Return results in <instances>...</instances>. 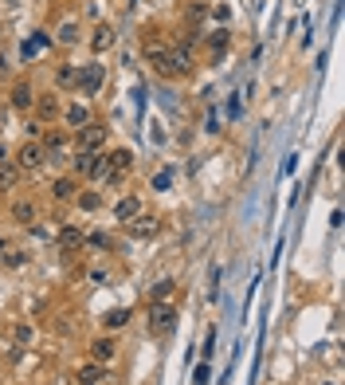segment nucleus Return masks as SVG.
<instances>
[{
    "mask_svg": "<svg viewBox=\"0 0 345 385\" xmlns=\"http://www.w3.org/2000/svg\"><path fill=\"white\" fill-rule=\"evenodd\" d=\"M75 205L83 208V212H99L106 201H102V193L99 189H79V197H75Z\"/></svg>",
    "mask_w": 345,
    "mask_h": 385,
    "instance_id": "f3484780",
    "label": "nucleus"
},
{
    "mask_svg": "<svg viewBox=\"0 0 345 385\" xmlns=\"http://www.w3.org/2000/svg\"><path fill=\"white\" fill-rule=\"evenodd\" d=\"M83 248H94V252H110V248H114V240H110L106 232H90V236H83Z\"/></svg>",
    "mask_w": 345,
    "mask_h": 385,
    "instance_id": "5701e85b",
    "label": "nucleus"
},
{
    "mask_svg": "<svg viewBox=\"0 0 345 385\" xmlns=\"http://www.w3.org/2000/svg\"><path fill=\"white\" fill-rule=\"evenodd\" d=\"M75 381H79V385H106V365H99V362H87V365H79V374H75Z\"/></svg>",
    "mask_w": 345,
    "mask_h": 385,
    "instance_id": "f8f14e48",
    "label": "nucleus"
},
{
    "mask_svg": "<svg viewBox=\"0 0 345 385\" xmlns=\"http://www.w3.org/2000/svg\"><path fill=\"white\" fill-rule=\"evenodd\" d=\"M138 212H141V197H138V193H126V197H118V205H114V220H118V224H129Z\"/></svg>",
    "mask_w": 345,
    "mask_h": 385,
    "instance_id": "1a4fd4ad",
    "label": "nucleus"
},
{
    "mask_svg": "<svg viewBox=\"0 0 345 385\" xmlns=\"http://www.w3.org/2000/svg\"><path fill=\"white\" fill-rule=\"evenodd\" d=\"M75 83H79V67L63 63V67L55 71V87H75Z\"/></svg>",
    "mask_w": 345,
    "mask_h": 385,
    "instance_id": "b1692460",
    "label": "nucleus"
},
{
    "mask_svg": "<svg viewBox=\"0 0 345 385\" xmlns=\"http://www.w3.org/2000/svg\"><path fill=\"white\" fill-rule=\"evenodd\" d=\"M129 236H138V240H149V236H157L161 232V220L157 217H149V212H138V217L129 220Z\"/></svg>",
    "mask_w": 345,
    "mask_h": 385,
    "instance_id": "6e6552de",
    "label": "nucleus"
},
{
    "mask_svg": "<svg viewBox=\"0 0 345 385\" xmlns=\"http://www.w3.org/2000/svg\"><path fill=\"white\" fill-rule=\"evenodd\" d=\"M106 166H110V173L126 177L129 169H134V154H129V149H110V154H106Z\"/></svg>",
    "mask_w": 345,
    "mask_h": 385,
    "instance_id": "ddd939ff",
    "label": "nucleus"
},
{
    "mask_svg": "<svg viewBox=\"0 0 345 385\" xmlns=\"http://www.w3.org/2000/svg\"><path fill=\"white\" fill-rule=\"evenodd\" d=\"M31 335H36V330H31L28 323H20V326H16V342H20V346H24V342H31Z\"/></svg>",
    "mask_w": 345,
    "mask_h": 385,
    "instance_id": "a878e982",
    "label": "nucleus"
},
{
    "mask_svg": "<svg viewBox=\"0 0 345 385\" xmlns=\"http://www.w3.org/2000/svg\"><path fill=\"white\" fill-rule=\"evenodd\" d=\"M16 177H20V169L12 166V161H0V193H8L16 185Z\"/></svg>",
    "mask_w": 345,
    "mask_h": 385,
    "instance_id": "412c9836",
    "label": "nucleus"
},
{
    "mask_svg": "<svg viewBox=\"0 0 345 385\" xmlns=\"http://www.w3.org/2000/svg\"><path fill=\"white\" fill-rule=\"evenodd\" d=\"M12 166L20 169V173H40L43 166H48V154H43V146L36 138L20 142V149H16V161Z\"/></svg>",
    "mask_w": 345,
    "mask_h": 385,
    "instance_id": "f03ea898",
    "label": "nucleus"
},
{
    "mask_svg": "<svg viewBox=\"0 0 345 385\" xmlns=\"http://www.w3.org/2000/svg\"><path fill=\"white\" fill-rule=\"evenodd\" d=\"M102 83H106V63L102 60H90L79 67V83H75V87H79L83 95H99Z\"/></svg>",
    "mask_w": 345,
    "mask_h": 385,
    "instance_id": "20e7f679",
    "label": "nucleus"
},
{
    "mask_svg": "<svg viewBox=\"0 0 345 385\" xmlns=\"http://www.w3.org/2000/svg\"><path fill=\"white\" fill-rule=\"evenodd\" d=\"M31 102H36V90H31L28 79H20L16 87H12V107H16V110H31Z\"/></svg>",
    "mask_w": 345,
    "mask_h": 385,
    "instance_id": "2eb2a0df",
    "label": "nucleus"
},
{
    "mask_svg": "<svg viewBox=\"0 0 345 385\" xmlns=\"http://www.w3.org/2000/svg\"><path fill=\"white\" fill-rule=\"evenodd\" d=\"M153 71H157V75H165V79H185V75H192V51H188V40L169 43L165 60L153 63Z\"/></svg>",
    "mask_w": 345,
    "mask_h": 385,
    "instance_id": "f257e3e1",
    "label": "nucleus"
},
{
    "mask_svg": "<svg viewBox=\"0 0 345 385\" xmlns=\"http://www.w3.org/2000/svg\"><path fill=\"white\" fill-rule=\"evenodd\" d=\"M0 252H4V236H0Z\"/></svg>",
    "mask_w": 345,
    "mask_h": 385,
    "instance_id": "cd10ccee",
    "label": "nucleus"
},
{
    "mask_svg": "<svg viewBox=\"0 0 345 385\" xmlns=\"http://www.w3.org/2000/svg\"><path fill=\"white\" fill-rule=\"evenodd\" d=\"M36 122H55L63 114V102H59V95L55 90H43V95H36Z\"/></svg>",
    "mask_w": 345,
    "mask_h": 385,
    "instance_id": "423d86ee",
    "label": "nucleus"
},
{
    "mask_svg": "<svg viewBox=\"0 0 345 385\" xmlns=\"http://www.w3.org/2000/svg\"><path fill=\"white\" fill-rule=\"evenodd\" d=\"M114 358H118V342H114L110 335H102V338H94V342H90V362L110 365Z\"/></svg>",
    "mask_w": 345,
    "mask_h": 385,
    "instance_id": "0eeeda50",
    "label": "nucleus"
},
{
    "mask_svg": "<svg viewBox=\"0 0 345 385\" xmlns=\"http://www.w3.org/2000/svg\"><path fill=\"white\" fill-rule=\"evenodd\" d=\"M83 36H79V20H63L59 32H55V43H63V48H75Z\"/></svg>",
    "mask_w": 345,
    "mask_h": 385,
    "instance_id": "a211bd4d",
    "label": "nucleus"
},
{
    "mask_svg": "<svg viewBox=\"0 0 345 385\" xmlns=\"http://www.w3.org/2000/svg\"><path fill=\"white\" fill-rule=\"evenodd\" d=\"M59 119L67 122V130H79V126H87V122H90V110H87V102H71Z\"/></svg>",
    "mask_w": 345,
    "mask_h": 385,
    "instance_id": "4468645a",
    "label": "nucleus"
},
{
    "mask_svg": "<svg viewBox=\"0 0 345 385\" xmlns=\"http://www.w3.org/2000/svg\"><path fill=\"white\" fill-rule=\"evenodd\" d=\"M227 43H232L227 28H220V32H212V36H208V51H212V55H224V51H227Z\"/></svg>",
    "mask_w": 345,
    "mask_h": 385,
    "instance_id": "4be33fe9",
    "label": "nucleus"
},
{
    "mask_svg": "<svg viewBox=\"0 0 345 385\" xmlns=\"http://www.w3.org/2000/svg\"><path fill=\"white\" fill-rule=\"evenodd\" d=\"M173 291H177V283H173V279H157V283L149 287V303H169V299H173Z\"/></svg>",
    "mask_w": 345,
    "mask_h": 385,
    "instance_id": "6ab92c4d",
    "label": "nucleus"
},
{
    "mask_svg": "<svg viewBox=\"0 0 345 385\" xmlns=\"http://www.w3.org/2000/svg\"><path fill=\"white\" fill-rule=\"evenodd\" d=\"M126 323H129V311H110V315L102 318V326H106V330H122Z\"/></svg>",
    "mask_w": 345,
    "mask_h": 385,
    "instance_id": "393cba45",
    "label": "nucleus"
},
{
    "mask_svg": "<svg viewBox=\"0 0 345 385\" xmlns=\"http://www.w3.org/2000/svg\"><path fill=\"white\" fill-rule=\"evenodd\" d=\"M12 217L20 220V224H36V201L20 197V201H16V205H12Z\"/></svg>",
    "mask_w": 345,
    "mask_h": 385,
    "instance_id": "aec40b11",
    "label": "nucleus"
},
{
    "mask_svg": "<svg viewBox=\"0 0 345 385\" xmlns=\"http://www.w3.org/2000/svg\"><path fill=\"white\" fill-rule=\"evenodd\" d=\"M0 161H8V149H4V146H0Z\"/></svg>",
    "mask_w": 345,
    "mask_h": 385,
    "instance_id": "bb28decb",
    "label": "nucleus"
},
{
    "mask_svg": "<svg viewBox=\"0 0 345 385\" xmlns=\"http://www.w3.org/2000/svg\"><path fill=\"white\" fill-rule=\"evenodd\" d=\"M51 197L59 201V205L63 201H75L79 197V177H75V173H71V177H55L51 181Z\"/></svg>",
    "mask_w": 345,
    "mask_h": 385,
    "instance_id": "9b49d317",
    "label": "nucleus"
},
{
    "mask_svg": "<svg viewBox=\"0 0 345 385\" xmlns=\"http://www.w3.org/2000/svg\"><path fill=\"white\" fill-rule=\"evenodd\" d=\"M114 40H118V36H114V28H110V24H94V32H90V51H94V55H102V51L114 48Z\"/></svg>",
    "mask_w": 345,
    "mask_h": 385,
    "instance_id": "9d476101",
    "label": "nucleus"
},
{
    "mask_svg": "<svg viewBox=\"0 0 345 385\" xmlns=\"http://www.w3.org/2000/svg\"><path fill=\"white\" fill-rule=\"evenodd\" d=\"M102 142H106V126L102 122H87V126H79L71 134V146L75 149H102Z\"/></svg>",
    "mask_w": 345,
    "mask_h": 385,
    "instance_id": "39448f33",
    "label": "nucleus"
},
{
    "mask_svg": "<svg viewBox=\"0 0 345 385\" xmlns=\"http://www.w3.org/2000/svg\"><path fill=\"white\" fill-rule=\"evenodd\" d=\"M149 330H153V335H173V330H177V306L173 303H149Z\"/></svg>",
    "mask_w": 345,
    "mask_h": 385,
    "instance_id": "7ed1b4c3",
    "label": "nucleus"
},
{
    "mask_svg": "<svg viewBox=\"0 0 345 385\" xmlns=\"http://www.w3.org/2000/svg\"><path fill=\"white\" fill-rule=\"evenodd\" d=\"M83 236H87L83 228L67 224V228H63V232H59V248H63V252H67V256H71V252H79V248H83Z\"/></svg>",
    "mask_w": 345,
    "mask_h": 385,
    "instance_id": "dca6fc26",
    "label": "nucleus"
}]
</instances>
